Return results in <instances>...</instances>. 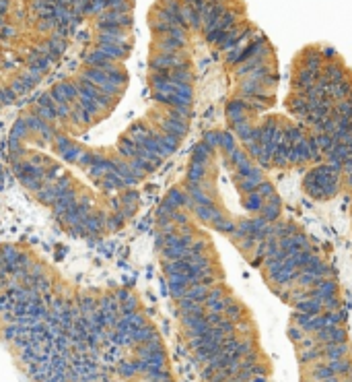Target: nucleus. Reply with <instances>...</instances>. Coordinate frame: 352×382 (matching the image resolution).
<instances>
[{
	"label": "nucleus",
	"instance_id": "nucleus-3",
	"mask_svg": "<svg viewBox=\"0 0 352 382\" xmlns=\"http://www.w3.org/2000/svg\"><path fill=\"white\" fill-rule=\"evenodd\" d=\"M155 256L202 382H270L251 312L233 292L212 231L198 223L177 182L152 217Z\"/></svg>",
	"mask_w": 352,
	"mask_h": 382
},
{
	"label": "nucleus",
	"instance_id": "nucleus-1",
	"mask_svg": "<svg viewBox=\"0 0 352 382\" xmlns=\"http://www.w3.org/2000/svg\"><path fill=\"white\" fill-rule=\"evenodd\" d=\"M146 23L148 101L113 143L60 138L6 157L23 192L72 240L105 242L130 225L140 186L181 149L204 97L227 99L233 132L274 112L276 52L245 0H155Z\"/></svg>",
	"mask_w": 352,
	"mask_h": 382
},
{
	"label": "nucleus",
	"instance_id": "nucleus-4",
	"mask_svg": "<svg viewBox=\"0 0 352 382\" xmlns=\"http://www.w3.org/2000/svg\"><path fill=\"white\" fill-rule=\"evenodd\" d=\"M134 0H80L70 54L33 97L19 108L6 155L60 138H83L120 106L130 85Z\"/></svg>",
	"mask_w": 352,
	"mask_h": 382
},
{
	"label": "nucleus",
	"instance_id": "nucleus-6",
	"mask_svg": "<svg viewBox=\"0 0 352 382\" xmlns=\"http://www.w3.org/2000/svg\"><path fill=\"white\" fill-rule=\"evenodd\" d=\"M80 0H0V112L21 108L58 75Z\"/></svg>",
	"mask_w": 352,
	"mask_h": 382
},
{
	"label": "nucleus",
	"instance_id": "nucleus-5",
	"mask_svg": "<svg viewBox=\"0 0 352 382\" xmlns=\"http://www.w3.org/2000/svg\"><path fill=\"white\" fill-rule=\"evenodd\" d=\"M290 114L313 138L319 161L332 170L348 199L352 225V68L327 43H309L290 62Z\"/></svg>",
	"mask_w": 352,
	"mask_h": 382
},
{
	"label": "nucleus",
	"instance_id": "nucleus-2",
	"mask_svg": "<svg viewBox=\"0 0 352 382\" xmlns=\"http://www.w3.org/2000/svg\"><path fill=\"white\" fill-rule=\"evenodd\" d=\"M190 211L262 275L290 308L301 382H352V343L338 273L319 242L284 209L270 171L225 126L194 143L177 182Z\"/></svg>",
	"mask_w": 352,
	"mask_h": 382
}]
</instances>
